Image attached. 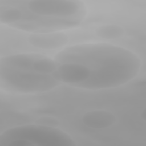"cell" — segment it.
<instances>
[{
    "label": "cell",
    "mask_w": 146,
    "mask_h": 146,
    "mask_svg": "<svg viewBox=\"0 0 146 146\" xmlns=\"http://www.w3.org/2000/svg\"><path fill=\"white\" fill-rule=\"evenodd\" d=\"M38 55L19 53L9 55L1 59V63L4 64L5 68L19 70V71H32V65L34 60Z\"/></svg>",
    "instance_id": "6"
},
{
    "label": "cell",
    "mask_w": 146,
    "mask_h": 146,
    "mask_svg": "<svg viewBox=\"0 0 146 146\" xmlns=\"http://www.w3.org/2000/svg\"><path fill=\"white\" fill-rule=\"evenodd\" d=\"M26 8L31 14L40 17L71 20L80 14L83 4L72 0H31L26 2Z\"/></svg>",
    "instance_id": "1"
},
{
    "label": "cell",
    "mask_w": 146,
    "mask_h": 146,
    "mask_svg": "<svg viewBox=\"0 0 146 146\" xmlns=\"http://www.w3.org/2000/svg\"><path fill=\"white\" fill-rule=\"evenodd\" d=\"M52 75L58 82L69 85H82L90 79L92 72L90 68L84 63L71 60L58 64Z\"/></svg>",
    "instance_id": "2"
},
{
    "label": "cell",
    "mask_w": 146,
    "mask_h": 146,
    "mask_svg": "<svg viewBox=\"0 0 146 146\" xmlns=\"http://www.w3.org/2000/svg\"><path fill=\"white\" fill-rule=\"evenodd\" d=\"M25 15L22 9L16 5H1L0 8V22L5 25H11L20 22Z\"/></svg>",
    "instance_id": "7"
},
{
    "label": "cell",
    "mask_w": 146,
    "mask_h": 146,
    "mask_svg": "<svg viewBox=\"0 0 146 146\" xmlns=\"http://www.w3.org/2000/svg\"><path fill=\"white\" fill-rule=\"evenodd\" d=\"M70 36L62 31L32 33L27 36L26 42L36 50H56L66 46Z\"/></svg>",
    "instance_id": "3"
},
{
    "label": "cell",
    "mask_w": 146,
    "mask_h": 146,
    "mask_svg": "<svg viewBox=\"0 0 146 146\" xmlns=\"http://www.w3.org/2000/svg\"><path fill=\"white\" fill-rule=\"evenodd\" d=\"M116 115L104 109H95L84 113L81 118L83 124L92 129H104L111 127L116 122Z\"/></svg>",
    "instance_id": "4"
},
{
    "label": "cell",
    "mask_w": 146,
    "mask_h": 146,
    "mask_svg": "<svg viewBox=\"0 0 146 146\" xmlns=\"http://www.w3.org/2000/svg\"><path fill=\"white\" fill-rule=\"evenodd\" d=\"M93 33L102 41H116L125 36L126 30L124 26L116 23H105L95 27Z\"/></svg>",
    "instance_id": "5"
},
{
    "label": "cell",
    "mask_w": 146,
    "mask_h": 146,
    "mask_svg": "<svg viewBox=\"0 0 146 146\" xmlns=\"http://www.w3.org/2000/svg\"><path fill=\"white\" fill-rule=\"evenodd\" d=\"M35 123L36 125L48 128H58L60 125V121L57 117L49 115L39 116L36 119Z\"/></svg>",
    "instance_id": "9"
},
{
    "label": "cell",
    "mask_w": 146,
    "mask_h": 146,
    "mask_svg": "<svg viewBox=\"0 0 146 146\" xmlns=\"http://www.w3.org/2000/svg\"><path fill=\"white\" fill-rule=\"evenodd\" d=\"M58 64L47 56L38 55L33 62L31 70L33 71L43 75H52L56 71Z\"/></svg>",
    "instance_id": "8"
}]
</instances>
